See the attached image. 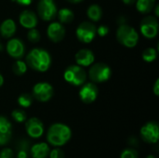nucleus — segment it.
Segmentation results:
<instances>
[{"mask_svg": "<svg viewBox=\"0 0 159 158\" xmlns=\"http://www.w3.org/2000/svg\"><path fill=\"white\" fill-rule=\"evenodd\" d=\"M3 84H4V77H3V75L0 74V87H1Z\"/></svg>", "mask_w": 159, "mask_h": 158, "instance_id": "37", "label": "nucleus"}, {"mask_svg": "<svg viewBox=\"0 0 159 158\" xmlns=\"http://www.w3.org/2000/svg\"><path fill=\"white\" fill-rule=\"evenodd\" d=\"M12 71L16 75H19V76L23 75L27 71L26 62L21 60H17L12 65Z\"/></svg>", "mask_w": 159, "mask_h": 158, "instance_id": "23", "label": "nucleus"}, {"mask_svg": "<svg viewBox=\"0 0 159 158\" xmlns=\"http://www.w3.org/2000/svg\"><path fill=\"white\" fill-rule=\"evenodd\" d=\"M156 0H137L136 7L137 10L143 14L149 13L154 9Z\"/></svg>", "mask_w": 159, "mask_h": 158, "instance_id": "20", "label": "nucleus"}, {"mask_svg": "<svg viewBox=\"0 0 159 158\" xmlns=\"http://www.w3.org/2000/svg\"><path fill=\"white\" fill-rule=\"evenodd\" d=\"M14 1L20 6H29L33 2V0H14Z\"/></svg>", "mask_w": 159, "mask_h": 158, "instance_id": "32", "label": "nucleus"}, {"mask_svg": "<svg viewBox=\"0 0 159 158\" xmlns=\"http://www.w3.org/2000/svg\"><path fill=\"white\" fill-rule=\"evenodd\" d=\"M25 47L20 38H11L7 44V54L14 59H20L24 55Z\"/></svg>", "mask_w": 159, "mask_h": 158, "instance_id": "13", "label": "nucleus"}, {"mask_svg": "<svg viewBox=\"0 0 159 158\" xmlns=\"http://www.w3.org/2000/svg\"><path fill=\"white\" fill-rule=\"evenodd\" d=\"M76 36L82 43L89 44L92 42L96 36V26L89 21L81 22L76 28Z\"/></svg>", "mask_w": 159, "mask_h": 158, "instance_id": "7", "label": "nucleus"}, {"mask_svg": "<svg viewBox=\"0 0 159 158\" xmlns=\"http://www.w3.org/2000/svg\"><path fill=\"white\" fill-rule=\"evenodd\" d=\"M63 77L67 83L70 85L78 87L82 86L87 79V73L85 69L79 65H70L68 66L64 73Z\"/></svg>", "mask_w": 159, "mask_h": 158, "instance_id": "4", "label": "nucleus"}, {"mask_svg": "<svg viewBox=\"0 0 159 158\" xmlns=\"http://www.w3.org/2000/svg\"><path fill=\"white\" fill-rule=\"evenodd\" d=\"M68 2H70V3H73V4H76V3H80V2H82L83 0H67Z\"/></svg>", "mask_w": 159, "mask_h": 158, "instance_id": "36", "label": "nucleus"}, {"mask_svg": "<svg viewBox=\"0 0 159 158\" xmlns=\"http://www.w3.org/2000/svg\"><path fill=\"white\" fill-rule=\"evenodd\" d=\"M57 13H58V18H59L61 23H65V24L70 23L73 21V20L75 18L74 12L67 7L60 9L59 12H57Z\"/></svg>", "mask_w": 159, "mask_h": 158, "instance_id": "22", "label": "nucleus"}, {"mask_svg": "<svg viewBox=\"0 0 159 158\" xmlns=\"http://www.w3.org/2000/svg\"><path fill=\"white\" fill-rule=\"evenodd\" d=\"M25 130L29 137L33 139L40 138L44 131L45 127L43 122L37 117H31L25 121Z\"/></svg>", "mask_w": 159, "mask_h": 158, "instance_id": "11", "label": "nucleus"}, {"mask_svg": "<svg viewBox=\"0 0 159 158\" xmlns=\"http://www.w3.org/2000/svg\"><path fill=\"white\" fill-rule=\"evenodd\" d=\"M143 141L150 144L157 143L159 139V127L157 121H149L140 130Z\"/></svg>", "mask_w": 159, "mask_h": 158, "instance_id": "6", "label": "nucleus"}, {"mask_svg": "<svg viewBox=\"0 0 159 158\" xmlns=\"http://www.w3.org/2000/svg\"><path fill=\"white\" fill-rule=\"evenodd\" d=\"M19 105L22 108H28L33 103V96L29 93H22L17 100Z\"/></svg>", "mask_w": 159, "mask_h": 158, "instance_id": "25", "label": "nucleus"}, {"mask_svg": "<svg viewBox=\"0 0 159 158\" xmlns=\"http://www.w3.org/2000/svg\"><path fill=\"white\" fill-rule=\"evenodd\" d=\"M19 22L20 25L26 29H32L34 28L37 25L38 20L36 14L32 10H23L19 17Z\"/></svg>", "mask_w": 159, "mask_h": 158, "instance_id": "17", "label": "nucleus"}, {"mask_svg": "<svg viewBox=\"0 0 159 158\" xmlns=\"http://www.w3.org/2000/svg\"><path fill=\"white\" fill-rule=\"evenodd\" d=\"M26 64L33 70L44 73L51 65V57L48 51L43 48H34L26 56Z\"/></svg>", "mask_w": 159, "mask_h": 158, "instance_id": "2", "label": "nucleus"}, {"mask_svg": "<svg viewBox=\"0 0 159 158\" xmlns=\"http://www.w3.org/2000/svg\"><path fill=\"white\" fill-rule=\"evenodd\" d=\"M122 1H123V3H125L127 5H132L133 3L136 2V0H122Z\"/></svg>", "mask_w": 159, "mask_h": 158, "instance_id": "35", "label": "nucleus"}, {"mask_svg": "<svg viewBox=\"0 0 159 158\" xmlns=\"http://www.w3.org/2000/svg\"><path fill=\"white\" fill-rule=\"evenodd\" d=\"M16 23L11 19L5 20L0 25V34L5 38H10L16 33Z\"/></svg>", "mask_w": 159, "mask_h": 158, "instance_id": "19", "label": "nucleus"}, {"mask_svg": "<svg viewBox=\"0 0 159 158\" xmlns=\"http://www.w3.org/2000/svg\"><path fill=\"white\" fill-rule=\"evenodd\" d=\"M11 117L17 123H24L27 120V115L25 111L21 109H15L11 113Z\"/></svg>", "mask_w": 159, "mask_h": 158, "instance_id": "26", "label": "nucleus"}, {"mask_svg": "<svg viewBox=\"0 0 159 158\" xmlns=\"http://www.w3.org/2000/svg\"><path fill=\"white\" fill-rule=\"evenodd\" d=\"M75 59L77 65L81 67H88V66H90L94 62L95 56L91 50L88 48H82L76 52Z\"/></svg>", "mask_w": 159, "mask_h": 158, "instance_id": "16", "label": "nucleus"}, {"mask_svg": "<svg viewBox=\"0 0 159 158\" xmlns=\"http://www.w3.org/2000/svg\"><path fill=\"white\" fill-rule=\"evenodd\" d=\"M72 137L71 129L62 123L52 124L47 132L48 143L54 147H61L65 145Z\"/></svg>", "mask_w": 159, "mask_h": 158, "instance_id": "1", "label": "nucleus"}, {"mask_svg": "<svg viewBox=\"0 0 159 158\" xmlns=\"http://www.w3.org/2000/svg\"><path fill=\"white\" fill-rule=\"evenodd\" d=\"M48 156L49 158H65V155L60 147H56L53 150L49 151Z\"/></svg>", "mask_w": 159, "mask_h": 158, "instance_id": "29", "label": "nucleus"}, {"mask_svg": "<svg viewBox=\"0 0 159 158\" xmlns=\"http://www.w3.org/2000/svg\"><path fill=\"white\" fill-rule=\"evenodd\" d=\"M47 34L48 38L52 42H60L64 38L65 35V28L61 22H51L48 29H47Z\"/></svg>", "mask_w": 159, "mask_h": 158, "instance_id": "14", "label": "nucleus"}, {"mask_svg": "<svg viewBox=\"0 0 159 158\" xmlns=\"http://www.w3.org/2000/svg\"><path fill=\"white\" fill-rule=\"evenodd\" d=\"M141 33L148 39L155 38L158 34V21L154 16H147L143 19L140 25Z\"/></svg>", "mask_w": 159, "mask_h": 158, "instance_id": "10", "label": "nucleus"}, {"mask_svg": "<svg viewBox=\"0 0 159 158\" xmlns=\"http://www.w3.org/2000/svg\"><path fill=\"white\" fill-rule=\"evenodd\" d=\"M12 136V125L8 119L0 115V145L8 143Z\"/></svg>", "mask_w": 159, "mask_h": 158, "instance_id": "15", "label": "nucleus"}, {"mask_svg": "<svg viewBox=\"0 0 159 158\" xmlns=\"http://www.w3.org/2000/svg\"><path fill=\"white\" fill-rule=\"evenodd\" d=\"M109 33V28L105 25H101L100 27L96 28V34L102 37H104L105 35H107Z\"/></svg>", "mask_w": 159, "mask_h": 158, "instance_id": "31", "label": "nucleus"}, {"mask_svg": "<svg viewBox=\"0 0 159 158\" xmlns=\"http://www.w3.org/2000/svg\"><path fill=\"white\" fill-rule=\"evenodd\" d=\"M87 15L90 20L99 21L102 18V11L101 7L99 5H96V4L89 6L88 10H87Z\"/></svg>", "mask_w": 159, "mask_h": 158, "instance_id": "21", "label": "nucleus"}, {"mask_svg": "<svg viewBox=\"0 0 159 158\" xmlns=\"http://www.w3.org/2000/svg\"><path fill=\"white\" fill-rule=\"evenodd\" d=\"M146 158H157V157H156L155 156H153V155H149V156H148Z\"/></svg>", "mask_w": 159, "mask_h": 158, "instance_id": "38", "label": "nucleus"}, {"mask_svg": "<svg viewBox=\"0 0 159 158\" xmlns=\"http://www.w3.org/2000/svg\"><path fill=\"white\" fill-rule=\"evenodd\" d=\"M0 158H14V152L10 148H3L0 152Z\"/></svg>", "mask_w": 159, "mask_h": 158, "instance_id": "30", "label": "nucleus"}, {"mask_svg": "<svg viewBox=\"0 0 159 158\" xmlns=\"http://www.w3.org/2000/svg\"><path fill=\"white\" fill-rule=\"evenodd\" d=\"M49 146L47 142H38L32 146L31 156L33 158H47L49 155Z\"/></svg>", "mask_w": 159, "mask_h": 158, "instance_id": "18", "label": "nucleus"}, {"mask_svg": "<svg viewBox=\"0 0 159 158\" xmlns=\"http://www.w3.org/2000/svg\"><path fill=\"white\" fill-rule=\"evenodd\" d=\"M17 158H28V154L25 150H20L17 154Z\"/></svg>", "mask_w": 159, "mask_h": 158, "instance_id": "34", "label": "nucleus"}, {"mask_svg": "<svg viewBox=\"0 0 159 158\" xmlns=\"http://www.w3.org/2000/svg\"><path fill=\"white\" fill-rule=\"evenodd\" d=\"M116 38L126 47H134L138 44L139 34L132 26L121 24L116 31Z\"/></svg>", "mask_w": 159, "mask_h": 158, "instance_id": "3", "label": "nucleus"}, {"mask_svg": "<svg viewBox=\"0 0 159 158\" xmlns=\"http://www.w3.org/2000/svg\"><path fill=\"white\" fill-rule=\"evenodd\" d=\"M53 94V87L48 82H38L33 88V97L41 102H48Z\"/></svg>", "mask_w": 159, "mask_h": 158, "instance_id": "9", "label": "nucleus"}, {"mask_svg": "<svg viewBox=\"0 0 159 158\" xmlns=\"http://www.w3.org/2000/svg\"><path fill=\"white\" fill-rule=\"evenodd\" d=\"M57 6L54 0H39L37 4L38 16L43 20H51L57 15Z\"/></svg>", "mask_w": 159, "mask_h": 158, "instance_id": "8", "label": "nucleus"}, {"mask_svg": "<svg viewBox=\"0 0 159 158\" xmlns=\"http://www.w3.org/2000/svg\"><path fill=\"white\" fill-rule=\"evenodd\" d=\"M153 91L155 93L156 96H158L159 95V79H157L155 85H154V88H153Z\"/></svg>", "mask_w": 159, "mask_h": 158, "instance_id": "33", "label": "nucleus"}, {"mask_svg": "<svg viewBox=\"0 0 159 158\" xmlns=\"http://www.w3.org/2000/svg\"><path fill=\"white\" fill-rule=\"evenodd\" d=\"M120 158H139V154L133 148H126L121 152Z\"/></svg>", "mask_w": 159, "mask_h": 158, "instance_id": "28", "label": "nucleus"}, {"mask_svg": "<svg viewBox=\"0 0 159 158\" xmlns=\"http://www.w3.org/2000/svg\"><path fill=\"white\" fill-rule=\"evenodd\" d=\"M99 94V89L94 83H87L83 84L81 89L79 90V98L80 100L87 104L92 103L96 101Z\"/></svg>", "mask_w": 159, "mask_h": 158, "instance_id": "12", "label": "nucleus"}, {"mask_svg": "<svg viewBox=\"0 0 159 158\" xmlns=\"http://www.w3.org/2000/svg\"><path fill=\"white\" fill-rule=\"evenodd\" d=\"M112 75V70L111 68L102 62L91 64L89 71V76L90 80L94 83H103L110 79Z\"/></svg>", "mask_w": 159, "mask_h": 158, "instance_id": "5", "label": "nucleus"}, {"mask_svg": "<svg viewBox=\"0 0 159 158\" xmlns=\"http://www.w3.org/2000/svg\"><path fill=\"white\" fill-rule=\"evenodd\" d=\"M27 38L32 43H37L40 40L41 35L38 30H36L35 28H32V29H29L27 33Z\"/></svg>", "mask_w": 159, "mask_h": 158, "instance_id": "27", "label": "nucleus"}, {"mask_svg": "<svg viewBox=\"0 0 159 158\" xmlns=\"http://www.w3.org/2000/svg\"><path fill=\"white\" fill-rule=\"evenodd\" d=\"M143 60L146 62H153L157 58V51L154 47H148L143 51Z\"/></svg>", "mask_w": 159, "mask_h": 158, "instance_id": "24", "label": "nucleus"}]
</instances>
